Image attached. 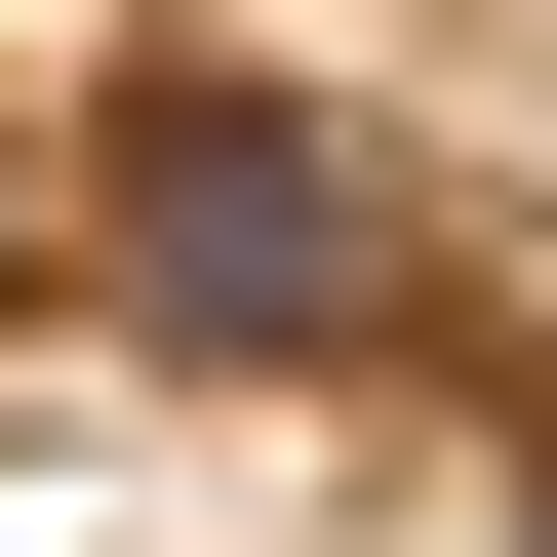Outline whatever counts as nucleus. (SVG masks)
<instances>
[{"label": "nucleus", "instance_id": "f03ea898", "mask_svg": "<svg viewBox=\"0 0 557 557\" xmlns=\"http://www.w3.org/2000/svg\"><path fill=\"white\" fill-rule=\"evenodd\" d=\"M518 557H557V478H518Z\"/></svg>", "mask_w": 557, "mask_h": 557}, {"label": "nucleus", "instance_id": "f257e3e1", "mask_svg": "<svg viewBox=\"0 0 557 557\" xmlns=\"http://www.w3.org/2000/svg\"><path fill=\"white\" fill-rule=\"evenodd\" d=\"M40 160H81V278L160 319V359H278V398L438 359V160H398L359 81H278V40H120Z\"/></svg>", "mask_w": 557, "mask_h": 557}]
</instances>
